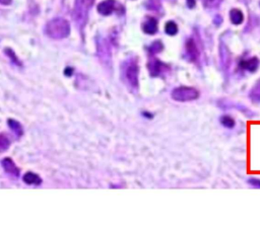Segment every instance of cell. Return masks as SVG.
I'll use <instances>...</instances> for the list:
<instances>
[{
	"label": "cell",
	"mask_w": 260,
	"mask_h": 230,
	"mask_svg": "<svg viewBox=\"0 0 260 230\" xmlns=\"http://www.w3.org/2000/svg\"><path fill=\"white\" fill-rule=\"evenodd\" d=\"M70 32V25L64 18H54L46 25V33L52 39L66 37Z\"/></svg>",
	"instance_id": "6da1fadb"
},
{
	"label": "cell",
	"mask_w": 260,
	"mask_h": 230,
	"mask_svg": "<svg viewBox=\"0 0 260 230\" xmlns=\"http://www.w3.org/2000/svg\"><path fill=\"white\" fill-rule=\"evenodd\" d=\"M94 0H75L73 8V19L80 28L84 26L87 20L88 12L93 5Z\"/></svg>",
	"instance_id": "7a4b0ae2"
},
{
	"label": "cell",
	"mask_w": 260,
	"mask_h": 230,
	"mask_svg": "<svg viewBox=\"0 0 260 230\" xmlns=\"http://www.w3.org/2000/svg\"><path fill=\"white\" fill-rule=\"evenodd\" d=\"M171 97L179 102H187L195 100L199 97V91L196 88L189 86H180L173 89Z\"/></svg>",
	"instance_id": "3957f363"
},
{
	"label": "cell",
	"mask_w": 260,
	"mask_h": 230,
	"mask_svg": "<svg viewBox=\"0 0 260 230\" xmlns=\"http://www.w3.org/2000/svg\"><path fill=\"white\" fill-rule=\"evenodd\" d=\"M124 76L128 85L132 88L138 87V73L139 68L135 59H130L126 62L124 67Z\"/></svg>",
	"instance_id": "277c9868"
},
{
	"label": "cell",
	"mask_w": 260,
	"mask_h": 230,
	"mask_svg": "<svg viewBox=\"0 0 260 230\" xmlns=\"http://www.w3.org/2000/svg\"><path fill=\"white\" fill-rule=\"evenodd\" d=\"M185 56L186 59L190 62H195L199 56V50L195 41L192 37H189L185 44Z\"/></svg>",
	"instance_id": "5b68a950"
},
{
	"label": "cell",
	"mask_w": 260,
	"mask_h": 230,
	"mask_svg": "<svg viewBox=\"0 0 260 230\" xmlns=\"http://www.w3.org/2000/svg\"><path fill=\"white\" fill-rule=\"evenodd\" d=\"M168 69H169V67L157 59H153L148 63V70H149V73L152 77L160 76Z\"/></svg>",
	"instance_id": "8992f818"
},
{
	"label": "cell",
	"mask_w": 260,
	"mask_h": 230,
	"mask_svg": "<svg viewBox=\"0 0 260 230\" xmlns=\"http://www.w3.org/2000/svg\"><path fill=\"white\" fill-rule=\"evenodd\" d=\"M259 60L256 57H252L249 59H243L239 62V67L243 70H247L249 72H255L259 67Z\"/></svg>",
	"instance_id": "52a82bcc"
},
{
	"label": "cell",
	"mask_w": 260,
	"mask_h": 230,
	"mask_svg": "<svg viewBox=\"0 0 260 230\" xmlns=\"http://www.w3.org/2000/svg\"><path fill=\"white\" fill-rule=\"evenodd\" d=\"M2 166H3V168H4V170L8 173V174H10V175H12V176H14V177H18L19 176V173H20V170H19V168L15 165V163L12 161V159H10V158H4L3 160H2Z\"/></svg>",
	"instance_id": "ba28073f"
},
{
	"label": "cell",
	"mask_w": 260,
	"mask_h": 230,
	"mask_svg": "<svg viewBox=\"0 0 260 230\" xmlns=\"http://www.w3.org/2000/svg\"><path fill=\"white\" fill-rule=\"evenodd\" d=\"M115 9V0H105L98 6V11L103 15L111 14Z\"/></svg>",
	"instance_id": "9c48e42d"
},
{
	"label": "cell",
	"mask_w": 260,
	"mask_h": 230,
	"mask_svg": "<svg viewBox=\"0 0 260 230\" xmlns=\"http://www.w3.org/2000/svg\"><path fill=\"white\" fill-rule=\"evenodd\" d=\"M143 31L147 34H154L157 31V20L153 17H149L142 25Z\"/></svg>",
	"instance_id": "30bf717a"
},
{
	"label": "cell",
	"mask_w": 260,
	"mask_h": 230,
	"mask_svg": "<svg viewBox=\"0 0 260 230\" xmlns=\"http://www.w3.org/2000/svg\"><path fill=\"white\" fill-rule=\"evenodd\" d=\"M249 98L254 103L260 102V79L253 85L251 90L249 91Z\"/></svg>",
	"instance_id": "8fae6325"
},
{
	"label": "cell",
	"mask_w": 260,
	"mask_h": 230,
	"mask_svg": "<svg viewBox=\"0 0 260 230\" xmlns=\"http://www.w3.org/2000/svg\"><path fill=\"white\" fill-rule=\"evenodd\" d=\"M230 19L232 21L233 24H236V25H239L243 22L244 20V14L243 12L238 9V8H233L231 11H230Z\"/></svg>",
	"instance_id": "7c38bea8"
},
{
	"label": "cell",
	"mask_w": 260,
	"mask_h": 230,
	"mask_svg": "<svg viewBox=\"0 0 260 230\" xmlns=\"http://www.w3.org/2000/svg\"><path fill=\"white\" fill-rule=\"evenodd\" d=\"M22 179L23 181L26 183V184H35V185H39L42 183V179L41 177L34 173V172H26L23 176H22Z\"/></svg>",
	"instance_id": "4fadbf2b"
},
{
	"label": "cell",
	"mask_w": 260,
	"mask_h": 230,
	"mask_svg": "<svg viewBox=\"0 0 260 230\" xmlns=\"http://www.w3.org/2000/svg\"><path fill=\"white\" fill-rule=\"evenodd\" d=\"M8 126L10 127V129H11L18 137H20V136L22 135V133H23L22 127H21V125H20L17 121L12 120V119H9V120H8Z\"/></svg>",
	"instance_id": "5bb4252c"
},
{
	"label": "cell",
	"mask_w": 260,
	"mask_h": 230,
	"mask_svg": "<svg viewBox=\"0 0 260 230\" xmlns=\"http://www.w3.org/2000/svg\"><path fill=\"white\" fill-rule=\"evenodd\" d=\"M165 31L169 35H175L178 32V25L174 21H168L165 25Z\"/></svg>",
	"instance_id": "9a60e30c"
},
{
	"label": "cell",
	"mask_w": 260,
	"mask_h": 230,
	"mask_svg": "<svg viewBox=\"0 0 260 230\" xmlns=\"http://www.w3.org/2000/svg\"><path fill=\"white\" fill-rule=\"evenodd\" d=\"M219 121H220V123H221V125H222L223 127H225V128H229V129H232V128H234V127H235V125H236V122H235V120H234L232 117L228 116V114L221 116Z\"/></svg>",
	"instance_id": "2e32d148"
},
{
	"label": "cell",
	"mask_w": 260,
	"mask_h": 230,
	"mask_svg": "<svg viewBox=\"0 0 260 230\" xmlns=\"http://www.w3.org/2000/svg\"><path fill=\"white\" fill-rule=\"evenodd\" d=\"M9 146H10L9 139L5 135L0 134V153L6 151L9 148Z\"/></svg>",
	"instance_id": "e0dca14e"
},
{
	"label": "cell",
	"mask_w": 260,
	"mask_h": 230,
	"mask_svg": "<svg viewBox=\"0 0 260 230\" xmlns=\"http://www.w3.org/2000/svg\"><path fill=\"white\" fill-rule=\"evenodd\" d=\"M201 2L204 5V7L209 8V9H213V8H216L220 5L221 0H201Z\"/></svg>",
	"instance_id": "ac0fdd59"
},
{
	"label": "cell",
	"mask_w": 260,
	"mask_h": 230,
	"mask_svg": "<svg viewBox=\"0 0 260 230\" xmlns=\"http://www.w3.org/2000/svg\"><path fill=\"white\" fill-rule=\"evenodd\" d=\"M164 49V45L161 44V42L159 41H156L154 43H152L149 47V52L151 54H156V53H159L161 50Z\"/></svg>",
	"instance_id": "d6986e66"
},
{
	"label": "cell",
	"mask_w": 260,
	"mask_h": 230,
	"mask_svg": "<svg viewBox=\"0 0 260 230\" xmlns=\"http://www.w3.org/2000/svg\"><path fill=\"white\" fill-rule=\"evenodd\" d=\"M5 53L9 56V58L11 59V61H12L14 64H16V65H20V63H19L18 59L15 57V55H14L13 51H11L10 49H6V50H5Z\"/></svg>",
	"instance_id": "ffe728a7"
},
{
	"label": "cell",
	"mask_w": 260,
	"mask_h": 230,
	"mask_svg": "<svg viewBox=\"0 0 260 230\" xmlns=\"http://www.w3.org/2000/svg\"><path fill=\"white\" fill-rule=\"evenodd\" d=\"M248 183L255 186V187H258L260 188V179L259 178H255V177H251L248 179Z\"/></svg>",
	"instance_id": "44dd1931"
},
{
	"label": "cell",
	"mask_w": 260,
	"mask_h": 230,
	"mask_svg": "<svg viewBox=\"0 0 260 230\" xmlns=\"http://www.w3.org/2000/svg\"><path fill=\"white\" fill-rule=\"evenodd\" d=\"M186 4H187L188 8L192 9V8H194L195 5H196V0H186Z\"/></svg>",
	"instance_id": "7402d4cb"
},
{
	"label": "cell",
	"mask_w": 260,
	"mask_h": 230,
	"mask_svg": "<svg viewBox=\"0 0 260 230\" xmlns=\"http://www.w3.org/2000/svg\"><path fill=\"white\" fill-rule=\"evenodd\" d=\"M11 3V0H0V4L2 5H9Z\"/></svg>",
	"instance_id": "603a6c76"
}]
</instances>
